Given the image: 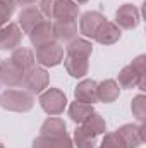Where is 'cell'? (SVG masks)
Masks as SVG:
<instances>
[{"label": "cell", "instance_id": "11", "mask_svg": "<svg viewBox=\"0 0 146 148\" xmlns=\"http://www.w3.org/2000/svg\"><path fill=\"white\" fill-rule=\"evenodd\" d=\"M145 122L141 124H124L117 129V134L124 140L127 148H139L145 143Z\"/></svg>", "mask_w": 146, "mask_h": 148}, {"label": "cell", "instance_id": "29", "mask_svg": "<svg viewBox=\"0 0 146 148\" xmlns=\"http://www.w3.org/2000/svg\"><path fill=\"white\" fill-rule=\"evenodd\" d=\"M76 3H86V2H89V0H74Z\"/></svg>", "mask_w": 146, "mask_h": 148}, {"label": "cell", "instance_id": "18", "mask_svg": "<svg viewBox=\"0 0 146 148\" xmlns=\"http://www.w3.org/2000/svg\"><path fill=\"white\" fill-rule=\"evenodd\" d=\"M120 36H122L120 28L115 23H112V21H105L100 26V29H98L95 40L98 43H102V45H113V43H117L120 40Z\"/></svg>", "mask_w": 146, "mask_h": 148}, {"label": "cell", "instance_id": "5", "mask_svg": "<svg viewBox=\"0 0 146 148\" xmlns=\"http://www.w3.org/2000/svg\"><path fill=\"white\" fill-rule=\"evenodd\" d=\"M40 105L48 115H60L67 107V97L59 88H46L40 93Z\"/></svg>", "mask_w": 146, "mask_h": 148}, {"label": "cell", "instance_id": "28", "mask_svg": "<svg viewBox=\"0 0 146 148\" xmlns=\"http://www.w3.org/2000/svg\"><path fill=\"white\" fill-rule=\"evenodd\" d=\"M14 2H16V5H21V7H31L38 0H14Z\"/></svg>", "mask_w": 146, "mask_h": 148}, {"label": "cell", "instance_id": "21", "mask_svg": "<svg viewBox=\"0 0 146 148\" xmlns=\"http://www.w3.org/2000/svg\"><path fill=\"white\" fill-rule=\"evenodd\" d=\"M93 112H95V107L91 103H83V102H77L76 100V102H72L69 105V117H71V121L76 122L77 126L83 124Z\"/></svg>", "mask_w": 146, "mask_h": 148}, {"label": "cell", "instance_id": "23", "mask_svg": "<svg viewBox=\"0 0 146 148\" xmlns=\"http://www.w3.org/2000/svg\"><path fill=\"white\" fill-rule=\"evenodd\" d=\"M131 112L136 117V121H139V122H145L146 121V97L145 95H138V97L132 98Z\"/></svg>", "mask_w": 146, "mask_h": 148}, {"label": "cell", "instance_id": "20", "mask_svg": "<svg viewBox=\"0 0 146 148\" xmlns=\"http://www.w3.org/2000/svg\"><path fill=\"white\" fill-rule=\"evenodd\" d=\"M120 95V86L117 84L115 79H103L98 83V100L103 103H112L119 98Z\"/></svg>", "mask_w": 146, "mask_h": 148}, {"label": "cell", "instance_id": "10", "mask_svg": "<svg viewBox=\"0 0 146 148\" xmlns=\"http://www.w3.org/2000/svg\"><path fill=\"white\" fill-rule=\"evenodd\" d=\"M105 16L98 10H88L84 14H81V19H79V33L86 38H91L95 40L100 26L105 23Z\"/></svg>", "mask_w": 146, "mask_h": 148}, {"label": "cell", "instance_id": "6", "mask_svg": "<svg viewBox=\"0 0 146 148\" xmlns=\"http://www.w3.org/2000/svg\"><path fill=\"white\" fill-rule=\"evenodd\" d=\"M35 60L41 67H55L64 60V47L60 45V41L41 45L35 52Z\"/></svg>", "mask_w": 146, "mask_h": 148}, {"label": "cell", "instance_id": "7", "mask_svg": "<svg viewBox=\"0 0 146 148\" xmlns=\"http://www.w3.org/2000/svg\"><path fill=\"white\" fill-rule=\"evenodd\" d=\"M48 81H50V76L46 73V69L35 66L24 74V79H23L21 86L31 95H40L41 91H45L48 88Z\"/></svg>", "mask_w": 146, "mask_h": 148}, {"label": "cell", "instance_id": "1", "mask_svg": "<svg viewBox=\"0 0 146 148\" xmlns=\"http://www.w3.org/2000/svg\"><path fill=\"white\" fill-rule=\"evenodd\" d=\"M93 53V45L91 41L84 38H74L69 41L65 48V57H64V67L67 74L72 77H84L89 71V57Z\"/></svg>", "mask_w": 146, "mask_h": 148}, {"label": "cell", "instance_id": "19", "mask_svg": "<svg viewBox=\"0 0 146 148\" xmlns=\"http://www.w3.org/2000/svg\"><path fill=\"white\" fill-rule=\"evenodd\" d=\"M40 134L43 136H48V138H59V136H64L67 134V127H65V122L60 119V117H48L41 127H40Z\"/></svg>", "mask_w": 146, "mask_h": 148}, {"label": "cell", "instance_id": "13", "mask_svg": "<svg viewBox=\"0 0 146 148\" xmlns=\"http://www.w3.org/2000/svg\"><path fill=\"white\" fill-rule=\"evenodd\" d=\"M23 31L17 23H7L0 28V50H16L21 45Z\"/></svg>", "mask_w": 146, "mask_h": 148}, {"label": "cell", "instance_id": "17", "mask_svg": "<svg viewBox=\"0 0 146 148\" xmlns=\"http://www.w3.org/2000/svg\"><path fill=\"white\" fill-rule=\"evenodd\" d=\"M79 127H81L83 133H86L88 136H91L95 140H96V136L107 133V122L98 112H93L83 124H79Z\"/></svg>", "mask_w": 146, "mask_h": 148}, {"label": "cell", "instance_id": "15", "mask_svg": "<svg viewBox=\"0 0 146 148\" xmlns=\"http://www.w3.org/2000/svg\"><path fill=\"white\" fill-rule=\"evenodd\" d=\"M52 23H53L57 41L69 43L74 38H77V19H55Z\"/></svg>", "mask_w": 146, "mask_h": 148}, {"label": "cell", "instance_id": "27", "mask_svg": "<svg viewBox=\"0 0 146 148\" xmlns=\"http://www.w3.org/2000/svg\"><path fill=\"white\" fill-rule=\"evenodd\" d=\"M59 138H60V136H59ZM31 148H57V138H48V136L40 134L38 138L33 140Z\"/></svg>", "mask_w": 146, "mask_h": 148}, {"label": "cell", "instance_id": "30", "mask_svg": "<svg viewBox=\"0 0 146 148\" xmlns=\"http://www.w3.org/2000/svg\"><path fill=\"white\" fill-rule=\"evenodd\" d=\"M0 148H5V147H3V143H2V141H0Z\"/></svg>", "mask_w": 146, "mask_h": 148}, {"label": "cell", "instance_id": "9", "mask_svg": "<svg viewBox=\"0 0 146 148\" xmlns=\"http://www.w3.org/2000/svg\"><path fill=\"white\" fill-rule=\"evenodd\" d=\"M141 23L139 9L132 3H124L115 12V24L122 29H134Z\"/></svg>", "mask_w": 146, "mask_h": 148}, {"label": "cell", "instance_id": "16", "mask_svg": "<svg viewBox=\"0 0 146 148\" xmlns=\"http://www.w3.org/2000/svg\"><path fill=\"white\" fill-rule=\"evenodd\" d=\"M41 21H45V17H43V14L40 12V9L36 7H24L21 12H19V21H17V24H19V28H21V31L23 33H26V35H29L31 33V29L40 24Z\"/></svg>", "mask_w": 146, "mask_h": 148}, {"label": "cell", "instance_id": "3", "mask_svg": "<svg viewBox=\"0 0 146 148\" xmlns=\"http://www.w3.org/2000/svg\"><path fill=\"white\" fill-rule=\"evenodd\" d=\"M40 12L46 19H77L79 5L74 0H40Z\"/></svg>", "mask_w": 146, "mask_h": 148}, {"label": "cell", "instance_id": "12", "mask_svg": "<svg viewBox=\"0 0 146 148\" xmlns=\"http://www.w3.org/2000/svg\"><path fill=\"white\" fill-rule=\"evenodd\" d=\"M28 36H29V40H31V43H33L35 48L41 47V45H46V43H52V41H57L53 23L50 19H45L40 24H36Z\"/></svg>", "mask_w": 146, "mask_h": 148}, {"label": "cell", "instance_id": "26", "mask_svg": "<svg viewBox=\"0 0 146 148\" xmlns=\"http://www.w3.org/2000/svg\"><path fill=\"white\" fill-rule=\"evenodd\" d=\"M100 148H127V147H126L124 140L115 131V133H105L103 134V140L100 143Z\"/></svg>", "mask_w": 146, "mask_h": 148}, {"label": "cell", "instance_id": "4", "mask_svg": "<svg viewBox=\"0 0 146 148\" xmlns=\"http://www.w3.org/2000/svg\"><path fill=\"white\" fill-rule=\"evenodd\" d=\"M35 105V98L26 90L9 88L0 93V107L10 112H29Z\"/></svg>", "mask_w": 146, "mask_h": 148}, {"label": "cell", "instance_id": "25", "mask_svg": "<svg viewBox=\"0 0 146 148\" xmlns=\"http://www.w3.org/2000/svg\"><path fill=\"white\" fill-rule=\"evenodd\" d=\"M16 12V2L14 0H0V28L10 23L9 19Z\"/></svg>", "mask_w": 146, "mask_h": 148}, {"label": "cell", "instance_id": "22", "mask_svg": "<svg viewBox=\"0 0 146 148\" xmlns=\"http://www.w3.org/2000/svg\"><path fill=\"white\" fill-rule=\"evenodd\" d=\"M10 59H12L17 66H21V67L24 69V73H28V71H29L31 67H35V64H36L35 53H33L29 48H24V47H17L16 50H12Z\"/></svg>", "mask_w": 146, "mask_h": 148}, {"label": "cell", "instance_id": "24", "mask_svg": "<svg viewBox=\"0 0 146 148\" xmlns=\"http://www.w3.org/2000/svg\"><path fill=\"white\" fill-rule=\"evenodd\" d=\"M72 143H74V148H96V140L88 136L86 133H83L79 126L74 129Z\"/></svg>", "mask_w": 146, "mask_h": 148}, {"label": "cell", "instance_id": "8", "mask_svg": "<svg viewBox=\"0 0 146 148\" xmlns=\"http://www.w3.org/2000/svg\"><path fill=\"white\" fill-rule=\"evenodd\" d=\"M24 69L21 66H17L12 59H7L3 62H0V83L5 84L7 88H16L21 86L23 79H24Z\"/></svg>", "mask_w": 146, "mask_h": 148}, {"label": "cell", "instance_id": "14", "mask_svg": "<svg viewBox=\"0 0 146 148\" xmlns=\"http://www.w3.org/2000/svg\"><path fill=\"white\" fill-rule=\"evenodd\" d=\"M74 98L77 102L95 105L98 102V83L95 79H83L74 90Z\"/></svg>", "mask_w": 146, "mask_h": 148}, {"label": "cell", "instance_id": "2", "mask_svg": "<svg viewBox=\"0 0 146 148\" xmlns=\"http://www.w3.org/2000/svg\"><path fill=\"white\" fill-rule=\"evenodd\" d=\"M117 84L124 90L139 88L146 90V55H138L129 66H126L117 77Z\"/></svg>", "mask_w": 146, "mask_h": 148}]
</instances>
